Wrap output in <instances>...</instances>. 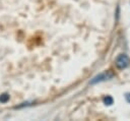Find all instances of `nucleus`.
I'll use <instances>...</instances> for the list:
<instances>
[{
  "instance_id": "nucleus-1",
  "label": "nucleus",
  "mask_w": 130,
  "mask_h": 121,
  "mask_svg": "<svg viewBox=\"0 0 130 121\" xmlns=\"http://www.w3.org/2000/svg\"><path fill=\"white\" fill-rule=\"evenodd\" d=\"M113 76H114V73H113L112 71H110V70L104 71V72L98 74L96 76H94V77L90 80V84H95V83H98V82H102V81L111 79Z\"/></svg>"
},
{
  "instance_id": "nucleus-2",
  "label": "nucleus",
  "mask_w": 130,
  "mask_h": 121,
  "mask_svg": "<svg viewBox=\"0 0 130 121\" xmlns=\"http://www.w3.org/2000/svg\"><path fill=\"white\" fill-rule=\"evenodd\" d=\"M129 63H130V59H129V57L126 54H121L116 59V65L120 69L126 68L129 65Z\"/></svg>"
},
{
  "instance_id": "nucleus-3",
  "label": "nucleus",
  "mask_w": 130,
  "mask_h": 121,
  "mask_svg": "<svg viewBox=\"0 0 130 121\" xmlns=\"http://www.w3.org/2000/svg\"><path fill=\"white\" fill-rule=\"evenodd\" d=\"M104 103H105L106 105H108V106L112 105V104H113V98L110 97V96H107V97L104 99Z\"/></svg>"
},
{
  "instance_id": "nucleus-4",
  "label": "nucleus",
  "mask_w": 130,
  "mask_h": 121,
  "mask_svg": "<svg viewBox=\"0 0 130 121\" xmlns=\"http://www.w3.org/2000/svg\"><path fill=\"white\" fill-rule=\"evenodd\" d=\"M8 99H9V96H7V95H2V96L0 97V102H1V103H5Z\"/></svg>"
},
{
  "instance_id": "nucleus-5",
  "label": "nucleus",
  "mask_w": 130,
  "mask_h": 121,
  "mask_svg": "<svg viewBox=\"0 0 130 121\" xmlns=\"http://www.w3.org/2000/svg\"><path fill=\"white\" fill-rule=\"evenodd\" d=\"M125 98H126V100H127V102H128V103H130V94H126V96H125Z\"/></svg>"
}]
</instances>
